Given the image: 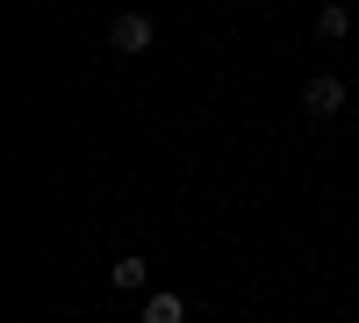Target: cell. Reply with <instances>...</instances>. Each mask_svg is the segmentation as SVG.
I'll use <instances>...</instances> for the list:
<instances>
[{"mask_svg": "<svg viewBox=\"0 0 359 323\" xmlns=\"http://www.w3.org/2000/svg\"><path fill=\"white\" fill-rule=\"evenodd\" d=\"M338 108H345V79H338V72H316V79L302 86V115H309V123H331Z\"/></svg>", "mask_w": 359, "mask_h": 323, "instance_id": "1", "label": "cell"}, {"mask_svg": "<svg viewBox=\"0 0 359 323\" xmlns=\"http://www.w3.org/2000/svg\"><path fill=\"white\" fill-rule=\"evenodd\" d=\"M151 36H158V29H151V15H115L108 50H115V57H144V50H151Z\"/></svg>", "mask_w": 359, "mask_h": 323, "instance_id": "2", "label": "cell"}, {"mask_svg": "<svg viewBox=\"0 0 359 323\" xmlns=\"http://www.w3.org/2000/svg\"><path fill=\"white\" fill-rule=\"evenodd\" d=\"M108 287H123V295H144V287H151V266H144L137 252H123V259L108 266Z\"/></svg>", "mask_w": 359, "mask_h": 323, "instance_id": "3", "label": "cell"}, {"mask_svg": "<svg viewBox=\"0 0 359 323\" xmlns=\"http://www.w3.org/2000/svg\"><path fill=\"white\" fill-rule=\"evenodd\" d=\"M316 36L323 43H345L352 36V8H345V0H323V8H316Z\"/></svg>", "mask_w": 359, "mask_h": 323, "instance_id": "4", "label": "cell"}, {"mask_svg": "<svg viewBox=\"0 0 359 323\" xmlns=\"http://www.w3.org/2000/svg\"><path fill=\"white\" fill-rule=\"evenodd\" d=\"M144 323H187V302H180L172 287H151V295H144Z\"/></svg>", "mask_w": 359, "mask_h": 323, "instance_id": "5", "label": "cell"}]
</instances>
